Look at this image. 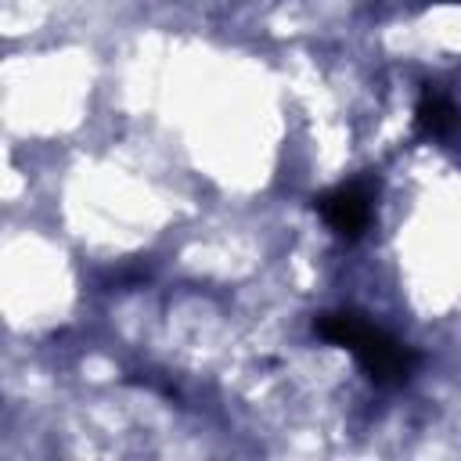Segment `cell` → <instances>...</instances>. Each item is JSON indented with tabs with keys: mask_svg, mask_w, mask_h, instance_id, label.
<instances>
[{
	"mask_svg": "<svg viewBox=\"0 0 461 461\" xmlns=\"http://www.w3.org/2000/svg\"><path fill=\"white\" fill-rule=\"evenodd\" d=\"M313 331L335 346H346L375 385H400L411 378L418 364V353L411 346H403L396 335H389L385 328L371 324L364 313H353V310L321 313L313 321Z\"/></svg>",
	"mask_w": 461,
	"mask_h": 461,
	"instance_id": "obj_1",
	"label": "cell"
},
{
	"mask_svg": "<svg viewBox=\"0 0 461 461\" xmlns=\"http://www.w3.org/2000/svg\"><path fill=\"white\" fill-rule=\"evenodd\" d=\"M317 209H321L324 223H328L339 238L353 241V238H360V234L367 230V223H371V187L360 184V180L339 184V187H331L328 194L317 198Z\"/></svg>",
	"mask_w": 461,
	"mask_h": 461,
	"instance_id": "obj_2",
	"label": "cell"
},
{
	"mask_svg": "<svg viewBox=\"0 0 461 461\" xmlns=\"http://www.w3.org/2000/svg\"><path fill=\"white\" fill-rule=\"evenodd\" d=\"M457 122V108L450 104V97H443L439 90H425L421 94V104H418V126L425 133H447L450 126Z\"/></svg>",
	"mask_w": 461,
	"mask_h": 461,
	"instance_id": "obj_3",
	"label": "cell"
}]
</instances>
